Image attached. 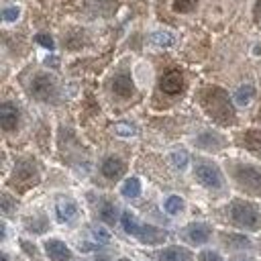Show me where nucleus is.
I'll return each instance as SVG.
<instances>
[{"label": "nucleus", "mask_w": 261, "mask_h": 261, "mask_svg": "<svg viewBox=\"0 0 261 261\" xmlns=\"http://www.w3.org/2000/svg\"><path fill=\"white\" fill-rule=\"evenodd\" d=\"M151 41H153L155 45H159V47H169V45L173 43V37H171L169 33H153V35H151Z\"/></svg>", "instance_id": "393cba45"}, {"label": "nucleus", "mask_w": 261, "mask_h": 261, "mask_svg": "<svg viewBox=\"0 0 261 261\" xmlns=\"http://www.w3.org/2000/svg\"><path fill=\"white\" fill-rule=\"evenodd\" d=\"M18 14H20V8H18V6H6V8L2 10V18H4L6 22H14V20L18 18Z\"/></svg>", "instance_id": "bb28decb"}, {"label": "nucleus", "mask_w": 261, "mask_h": 261, "mask_svg": "<svg viewBox=\"0 0 261 261\" xmlns=\"http://www.w3.org/2000/svg\"><path fill=\"white\" fill-rule=\"evenodd\" d=\"M112 90L114 94H118L120 98H128L133 92H135V86H133V80L128 73H118L114 80H112Z\"/></svg>", "instance_id": "ddd939ff"}, {"label": "nucleus", "mask_w": 261, "mask_h": 261, "mask_svg": "<svg viewBox=\"0 0 261 261\" xmlns=\"http://www.w3.org/2000/svg\"><path fill=\"white\" fill-rule=\"evenodd\" d=\"M230 220L241 226V228H249V230H257L261 226V214L259 210L243 200H234L230 204Z\"/></svg>", "instance_id": "f03ea898"}, {"label": "nucleus", "mask_w": 261, "mask_h": 261, "mask_svg": "<svg viewBox=\"0 0 261 261\" xmlns=\"http://www.w3.org/2000/svg\"><path fill=\"white\" fill-rule=\"evenodd\" d=\"M31 94L43 102H53L57 98V84L51 75L39 73L31 84Z\"/></svg>", "instance_id": "39448f33"}, {"label": "nucleus", "mask_w": 261, "mask_h": 261, "mask_svg": "<svg viewBox=\"0 0 261 261\" xmlns=\"http://www.w3.org/2000/svg\"><path fill=\"white\" fill-rule=\"evenodd\" d=\"M2 261H8V259H6V255H4V257H2Z\"/></svg>", "instance_id": "f704fd0d"}, {"label": "nucleus", "mask_w": 261, "mask_h": 261, "mask_svg": "<svg viewBox=\"0 0 261 261\" xmlns=\"http://www.w3.org/2000/svg\"><path fill=\"white\" fill-rule=\"evenodd\" d=\"M55 210H57V218H59L61 222H71V220L77 216V206H75V202L69 200V198H59Z\"/></svg>", "instance_id": "f8f14e48"}, {"label": "nucleus", "mask_w": 261, "mask_h": 261, "mask_svg": "<svg viewBox=\"0 0 261 261\" xmlns=\"http://www.w3.org/2000/svg\"><path fill=\"white\" fill-rule=\"evenodd\" d=\"M118 261H128V259H118Z\"/></svg>", "instance_id": "c9c22d12"}, {"label": "nucleus", "mask_w": 261, "mask_h": 261, "mask_svg": "<svg viewBox=\"0 0 261 261\" xmlns=\"http://www.w3.org/2000/svg\"><path fill=\"white\" fill-rule=\"evenodd\" d=\"M100 218H102L106 224H114V222H116V206H114L112 202L104 200L102 206H100Z\"/></svg>", "instance_id": "6ab92c4d"}, {"label": "nucleus", "mask_w": 261, "mask_h": 261, "mask_svg": "<svg viewBox=\"0 0 261 261\" xmlns=\"http://www.w3.org/2000/svg\"><path fill=\"white\" fill-rule=\"evenodd\" d=\"M45 249H47V255L53 259V261H69L71 259V251L65 243L61 241H47L45 243Z\"/></svg>", "instance_id": "9b49d317"}, {"label": "nucleus", "mask_w": 261, "mask_h": 261, "mask_svg": "<svg viewBox=\"0 0 261 261\" xmlns=\"http://www.w3.org/2000/svg\"><path fill=\"white\" fill-rule=\"evenodd\" d=\"M171 161H173V165L175 167H179V169H184L186 167V163H188V153L186 151H173L171 153Z\"/></svg>", "instance_id": "a878e982"}, {"label": "nucleus", "mask_w": 261, "mask_h": 261, "mask_svg": "<svg viewBox=\"0 0 261 261\" xmlns=\"http://www.w3.org/2000/svg\"><path fill=\"white\" fill-rule=\"evenodd\" d=\"M253 96H255V88L249 86V84H245V86H241V88L234 92V102H237L239 106H247V104L253 100Z\"/></svg>", "instance_id": "a211bd4d"}, {"label": "nucleus", "mask_w": 261, "mask_h": 261, "mask_svg": "<svg viewBox=\"0 0 261 261\" xmlns=\"http://www.w3.org/2000/svg\"><path fill=\"white\" fill-rule=\"evenodd\" d=\"M102 173H104L108 179H118V177L124 173V163H122L118 157H108V159H104V163H102Z\"/></svg>", "instance_id": "2eb2a0df"}, {"label": "nucleus", "mask_w": 261, "mask_h": 261, "mask_svg": "<svg viewBox=\"0 0 261 261\" xmlns=\"http://www.w3.org/2000/svg\"><path fill=\"white\" fill-rule=\"evenodd\" d=\"M194 175H196V179H198L202 186H206V188L218 190V188L222 186V175H220L218 167L212 165V163L200 161V163L194 167Z\"/></svg>", "instance_id": "423d86ee"}, {"label": "nucleus", "mask_w": 261, "mask_h": 261, "mask_svg": "<svg viewBox=\"0 0 261 261\" xmlns=\"http://www.w3.org/2000/svg\"><path fill=\"white\" fill-rule=\"evenodd\" d=\"M161 90L165 94H179L184 90V75L177 69H169L163 77H161Z\"/></svg>", "instance_id": "6e6552de"}, {"label": "nucleus", "mask_w": 261, "mask_h": 261, "mask_svg": "<svg viewBox=\"0 0 261 261\" xmlns=\"http://www.w3.org/2000/svg\"><path fill=\"white\" fill-rule=\"evenodd\" d=\"M122 226H124V230L128 232V234H135L137 237V232H139V224H137V218H135V214L133 212H122Z\"/></svg>", "instance_id": "412c9836"}, {"label": "nucleus", "mask_w": 261, "mask_h": 261, "mask_svg": "<svg viewBox=\"0 0 261 261\" xmlns=\"http://www.w3.org/2000/svg\"><path fill=\"white\" fill-rule=\"evenodd\" d=\"M39 181V171H37V165L31 161V159H22L14 165V171H12V179L10 184L16 186L20 192H24L27 188L35 186Z\"/></svg>", "instance_id": "20e7f679"}, {"label": "nucleus", "mask_w": 261, "mask_h": 261, "mask_svg": "<svg viewBox=\"0 0 261 261\" xmlns=\"http://www.w3.org/2000/svg\"><path fill=\"white\" fill-rule=\"evenodd\" d=\"M196 143H198V147H202L206 151H218L224 145V139L218 137L216 133H202Z\"/></svg>", "instance_id": "dca6fc26"}, {"label": "nucleus", "mask_w": 261, "mask_h": 261, "mask_svg": "<svg viewBox=\"0 0 261 261\" xmlns=\"http://www.w3.org/2000/svg\"><path fill=\"white\" fill-rule=\"evenodd\" d=\"M94 237H96V241H100V243H108V241H110V234H108L104 228H94Z\"/></svg>", "instance_id": "7c9ffc66"}, {"label": "nucleus", "mask_w": 261, "mask_h": 261, "mask_svg": "<svg viewBox=\"0 0 261 261\" xmlns=\"http://www.w3.org/2000/svg\"><path fill=\"white\" fill-rule=\"evenodd\" d=\"M198 261H222V259H220V255H218V253L202 251V253H200V257H198Z\"/></svg>", "instance_id": "c756f323"}, {"label": "nucleus", "mask_w": 261, "mask_h": 261, "mask_svg": "<svg viewBox=\"0 0 261 261\" xmlns=\"http://www.w3.org/2000/svg\"><path fill=\"white\" fill-rule=\"evenodd\" d=\"M198 6V0H173V10L175 12H190Z\"/></svg>", "instance_id": "b1692460"}, {"label": "nucleus", "mask_w": 261, "mask_h": 261, "mask_svg": "<svg viewBox=\"0 0 261 261\" xmlns=\"http://www.w3.org/2000/svg\"><path fill=\"white\" fill-rule=\"evenodd\" d=\"M222 243L228 245V249H243V247H249V241H247L245 237H239V234L222 237Z\"/></svg>", "instance_id": "4be33fe9"}, {"label": "nucleus", "mask_w": 261, "mask_h": 261, "mask_svg": "<svg viewBox=\"0 0 261 261\" xmlns=\"http://www.w3.org/2000/svg\"><path fill=\"white\" fill-rule=\"evenodd\" d=\"M243 145L255 153L257 157H261V130H247L243 135Z\"/></svg>", "instance_id": "f3484780"}, {"label": "nucleus", "mask_w": 261, "mask_h": 261, "mask_svg": "<svg viewBox=\"0 0 261 261\" xmlns=\"http://www.w3.org/2000/svg\"><path fill=\"white\" fill-rule=\"evenodd\" d=\"M210 232H212V228H210L208 224H204V222H192V224H188L186 230H184L186 239L192 241V243H196V245L206 243V241L210 239Z\"/></svg>", "instance_id": "0eeeda50"}, {"label": "nucleus", "mask_w": 261, "mask_h": 261, "mask_svg": "<svg viewBox=\"0 0 261 261\" xmlns=\"http://www.w3.org/2000/svg\"><path fill=\"white\" fill-rule=\"evenodd\" d=\"M232 177L239 184L241 190H245L251 196H261V169L253 165H234L232 167Z\"/></svg>", "instance_id": "7ed1b4c3"}, {"label": "nucleus", "mask_w": 261, "mask_h": 261, "mask_svg": "<svg viewBox=\"0 0 261 261\" xmlns=\"http://www.w3.org/2000/svg\"><path fill=\"white\" fill-rule=\"evenodd\" d=\"M2 210H4L6 214H8L10 210H12V200H10V198H8L6 194H2Z\"/></svg>", "instance_id": "2f4dec72"}, {"label": "nucleus", "mask_w": 261, "mask_h": 261, "mask_svg": "<svg viewBox=\"0 0 261 261\" xmlns=\"http://www.w3.org/2000/svg\"><path fill=\"white\" fill-rule=\"evenodd\" d=\"M232 261H255V259H251V257H237V259H232Z\"/></svg>", "instance_id": "473e14b6"}, {"label": "nucleus", "mask_w": 261, "mask_h": 261, "mask_svg": "<svg viewBox=\"0 0 261 261\" xmlns=\"http://www.w3.org/2000/svg\"><path fill=\"white\" fill-rule=\"evenodd\" d=\"M141 194V181L139 177H128L124 184H122V196L126 198H137Z\"/></svg>", "instance_id": "aec40b11"}, {"label": "nucleus", "mask_w": 261, "mask_h": 261, "mask_svg": "<svg viewBox=\"0 0 261 261\" xmlns=\"http://www.w3.org/2000/svg\"><path fill=\"white\" fill-rule=\"evenodd\" d=\"M96 261H108V259H106V257H98Z\"/></svg>", "instance_id": "72a5a7b5"}, {"label": "nucleus", "mask_w": 261, "mask_h": 261, "mask_svg": "<svg viewBox=\"0 0 261 261\" xmlns=\"http://www.w3.org/2000/svg\"><path fill=\"white\" fill-rule=\"evenodd\" d=\"M159 261H194L192 253L184 247H167L159 253Z\"/></svg>", "instance_id": "4468645a"}, {"label": "nucleus", "mask_w": 261, "mask_h": 261, "mask_svg": "<svg viewBox=\"0 0 261 261\" xmlns=\"http://www.w3.org/2000/svg\"><path fill=\"white\" fill-rule=\"evenodd\" d=\"M18 108H16V104H12V102H4L2 106H0V124H2V128L4 130H12L16 124H18Z\"/></svg>", "instance_id": "1a4fd4ad"}, {"label": "nucleus", "mask_w": 261, "mask_h": 261, "mask_svg": "<svg viewBox=\"0 0 261 261\" xmlns=\"http://www.w3.org/2000/svg\"><path fill=\"white\" fill-rule=\"evenodd\" d=\"M114 130H116L118 135H122V137H130V135L137 133L135 126H130V124H126V122H118V124H114Z\"/></svg>", "instance_id": "cd10ccee"}, {"label": "nucleus", "mask_w": 261, "mask_h": 261, "mask_svg": "<svg viewBox=\"0 0 261 261\" xmlns=\"http://www.w3.org/2000/svg\"><path fill=\"white\" fill-rule=\"evenodd\" d=\"M181 208H184V200H181L179 196H169V198L165 200V210H167L169 214H177Z\"/></svg>", "instance_id": "5701e85b"}, {"label": "nucleus", "mask_w": 261, "mask_h": 261, "mask_svg": "<svg viewBox=\"0 0 261 261\" xmlns=\"http://www.w3.org/2000/svg\"><path fill=\"white\" fill-rule=\"evenodd\" d=\"M200 104H202V108L206 110V114L214 122H218L222 126L234 124L237 114H234V108H232V104L228 100V94L222 88H218V86L204 88L200 92Z\"/></svg>", "instance_id": "f257e3e1"}, {"label": "nucleus", "mask_w": 261, "mask_h": 261, "mask_svg": "<svg viewBox=\"0 0 261 261\" xmlns=\"http://www.w3.org/2000/svg\"><path fill=\"white\" fill-rule=\"evenodd\" d=\"M165 237H167L165 230H161L157 226H151V224L139 226V232H137V239L143 241V243H147V245H157V243L165 241Z\"/></svg>", "instance_id": "9d476101"}, {"label": "nucleus", "mask_w": 261, "mask_h": 261, "mask_svg": "<svg viewBox=\"0 0 261 261\" xmlns=\"http://www.w3.org/2000/svg\"><path fill=\"white\" fill-rule=\"evenodd\" d=\"M35 41H37L39 45H43L45 49H53V47H55V43H53V39H51L49 35H45V33H39V35L35 37Z\"/></svg>", "instance_id": "c85d7f7f"}]
</instances>
